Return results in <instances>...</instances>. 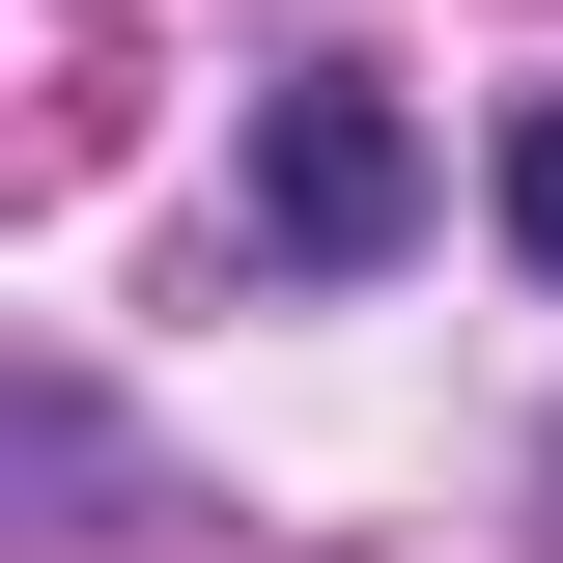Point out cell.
Instances as JSON below:
<instances>
[{
    "instance_id": "6da1fadb",
    "label": "cell",
    "mask_w": 563,
    "mask_h": 563,
    "mask_svg": "<svg viewBox=\"0 0 563 563\" xmlns=\"http://www.w3.org/2000/svg\"><path fill=\"white\" fill-rule=\"evenodd\" d=\"M254 225H282V254H395V225H422V141L366 113V85H282V141H254Z\"/></svg>"
},
{
    "instance_id": "7a4b0ae2",
    "label": "cell",
    "mask_w": 563,
    "mask_h": 563,
    "mask_svg": "<svg viewBox=\"0 0 563 563\" xmlns=\"http://www.w3.org/2000/svg\"><path fill=\"white\" fill-rule=\"evenodd\" d=\"M507 254L563 282V113H507Z\"/></svg>"
}]
</instances>
